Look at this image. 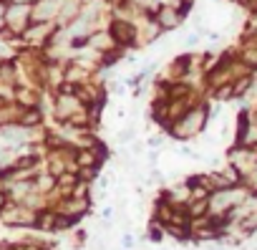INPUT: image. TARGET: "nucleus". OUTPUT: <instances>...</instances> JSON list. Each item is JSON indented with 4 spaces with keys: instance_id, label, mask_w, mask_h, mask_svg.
<instances>
[{
    "instance_id": "nucleus-1",
    "label": "nucleus",
    "mask_w": 257,
    "mask_h": 250,
    "mask_svg": "<svg viewBox=\"0 0 257 250\" xmlns=\"http://www.w3.org/2000/svg\"><path fill=\"white\" fill-rule=\"evenodd\" d=\"M204 121H207V109H204V106H192V109H187V111L172 124V132H174V137L187 139V137L202 132Z\"/></svg>"
},
{
    "instance_id": "nucleus-2",
    "label": "nucleus",
    "mask_w": 257,
    "mask_h": 250,
    "mask_svg": "<svg viewBox=\"0 0 257 250\" xmlns=\"http://www.w3.org/2000/svg\"><path fill=\"white\" fill-rule=\"evenodd\" d=\"M33 23V6L28 3H13L6 8V28L13 33V36H23V31Z\"/></svg>"
},
{
    "instance_id": "nucleus-3",
    "label": "nucleus",
    "mask_w": 257,
    "mask_h": 250,
    "mask_svg": "<svg viewBox=\"0 0 257 250\" xmlns=\"http://www.w3.org/2000/svg\"><path fill=\"white\" fill-rule=\"evenodd\" d=\"M184 16H187V11H184V8H179V6L169 3V6H159V8H157L154 21H157V26H159L162 31H174V28H179V26H182Z\"/></svg>"
},
{
    "instance_id": "nucleus-4",
    "label": "nucleus",
    "mask_w": 257,
    "mask_h": 250,
    "mask_svg": "<svg viewBox=\"0 0 257 250\" xmlns=\"http://www.w3.org/2000/svg\"><path fill=\"white\" fill-rule=\"evenodd\" d=\"M108 33L113 36V41H116L118 46H137V26H134L132 21L116 18V21L111 23V31H108Z\"/></svg>"
},
{
    "instance_id": "nucleus-5",
    "label": "nucleus",
    "mask_w": 257,
    "mask_h": 250,
    "mask_svg": "<svg viewBox=\"0 0 257 250\" xmlns=\"http://www.w3.org/2000/svg\"><path fill=\"white\" fill-rule=\"evenodd\" d=\"M41 109H36V106H28L26 111H21V116H18V124H23L26 129H33V127H38L41 124Z\"/></svg>"
},
{
    "instance_id": "nucleus-6",
    "label": "nucleus",
    "mask_w": 257,
    "mask_h": 250,
    "mask_svg": "<svg viewBox=\"0 0 257 250\" xmlns=\"http://www.w3.org/2000/svg\"><path fill=\"white\" fill-rule=\"evenodd\" d=\"M41 159L36 157V154H26V157H21V159H16V170L18 172H23V170H28V167H36Z\"/></svg>"
},
{
    "instance_id": "nucleus-7",
    "label": "nucleus",
    "mask_w": 257,
    "mask_h": 250,
    "mask_svg": "<svg viewBox=\"0 0 257 250\" xmlns=\"http://www.w3.org/2000/svg\"><path fill=\"white\" fill-rule=\"evenodd\" d=\"M132 139H134V132H132V129H126V132L118 137V142H123V144H126V142H132Z\"/></svg>"
},
{
    "instance_id": "nucleus-8",
    "label": "nucleus",
    "mask_w": 257,
    "mask_h": 250,
    "mask_svg": "<svg viewBox=\"0 0 257 250\" xmlns=\"http://www.w3.org/2000/svg\"><path fill=\"white\" fill-rule=\"evenodd\" d=\"M197 41H199V36H197V33H192V36H187V41H184V43L192 48V46H197Z\"/></svg>"
},
{
    "instance_id": "nucleus-9",
    "label": "nucleus",
    "mask_w": 257,
    "mask_h": 250,
    "mask_svg": "<svg viewBox=\"0 0 257 250\" xmlns=\"http://www.w3.org/2000/svg\"><path fill=\"white\" fill-rule=\"evenodd\" d=\"M6 202H8V197H6L3 192H0V210H3V207H6Z\"/></svg>"
},
{
    "instance_id": "nucleus-10",
    "label": "nucleus",
    "mask_w": 257,
    "mask_h": 250,
    "mask_svg": "<svg viewBox=\"0 0 257 250\" xmlns=\"http://www.w3.org/2000/svg\"><path fill=\"white\" fill-rule=\"evenodd\" d=\"M3 104H6V99H3V96H0V106H3Z\"/></svg>"
}]
</instances>
